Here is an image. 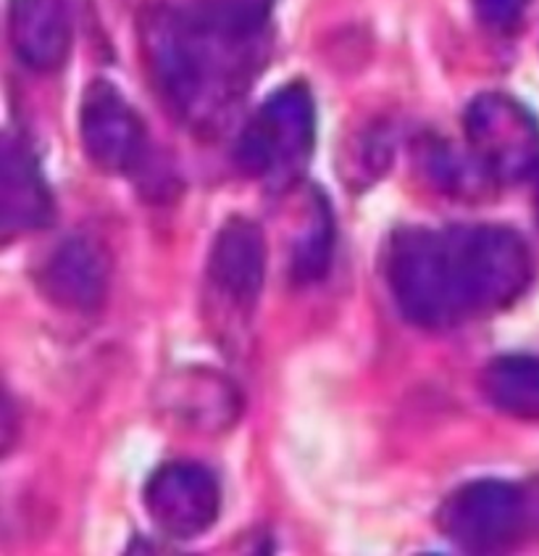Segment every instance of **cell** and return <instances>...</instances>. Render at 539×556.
Returning a JSON list of instances; mask_svg holds the SVG:
<instances>
[{
    "label": "cell",
    "mask_w": 539,
    "mask_h": 556,
    "mask_svg": "<svg viewBox=\"0 0 539 556\" xmlns=\"http://www.w3.org/2000/svg\"><path fill=\"white\" fill-rule=\"evenodd\" d=\"M524 493L505 480H471L445 498L437 528L458 548L476 554L503 552L522 539Z\"/></svg>",
    "instance_id": "cell-6"
},
{
    "label": "cell",
    "mask_w": 539,
    "mask_h": 556,
    "mask_svg": "<svg viewBox=\"0 0 539 556\" xmlns=\"http://www.w3.org/2000/svg\"><path fill=\"white\" fill-rule=\"evenodd\" d=\"M266 11L234 0L195 9L153 3L140 14V53L164 106L192 127H214L251 83Z\"/></svg>",
    "instance_id": "cell-1"
},
{
    "label": "cell",
    "mask_w": 539,
    "mask_h": 556,
    "mask_svg": "<svg viewBox=\"0 0 539 556\" xmlns=\"http://www.w3.org/2000/svg\"><path fill=\"white\" fill-rule=\"evenodd\" d=\"M469 153L495 182H522L539 172V125L522 101L505 92H482L463 116Z\"/></svg>",
    "instance_id": "cell-5"
},
{
    "label": "cell",
    "mask_w": 539,
    "mask_h": 556,
    "mask_svg": "<svg viewBox=\"0 0 539 556\" xmlns=\"http://www.w3.org/2000/svg\"><path fill=\"white\" fill-rule=\"evenodd\" d=\"M269 245L261 225L247 216H229L216 232L208 253V282L227 306H256L264 290Z\"/></svg>",
    "instance_id": "cell-9"
},
{
    "label": "cell",
    "mask_w": 539,
    "mask_h": 556,
    "mask_svg": "<svg viewBox=\"0 0 539 556\" xmlns=\"http://www.w3.org/2000/svg\"><path fill=\"white\" fill-rule=\"evenodd\" d=\"M166 404L175 417H184L195 425L206 422L210 430L227 428L240 412L234 386L214 372L179 377L166 393Z\"/></svg>",
    "instance_id": "cell-14"
},
{
    "label": "cell",
    "mask_w": 539,
    "mask_h": 556,
    "mask_svg": "<svg viewBox=\"0 0 539 556\" xmlns=\"http://www.w3.org/2000/svg\"><path fill=\"white\" fill-rule=\"evenodd\" d=\"M469 317L503 312L526 293L535 258L516 230L503 225L450 227Z\"/></svg>",
    "instance_id": "cell-4"
},
{
    "label": "cell",
    "mask_w": 539,
    "mask_h": 556,
    "mask_svg": "<svg viewBox=\"0 0 539 556\" xmlns=\"http://www.w3.org/2000/svg\"><path fill=\"white\" fill-rule=\"evenodd\" d=\"M316 143V106L303 83L284 85L258 106L240 132L234 162L247 177L274 188L293 185Z\"/></svg>",
    "instance_id": "cell-3"
},
{
    "label": "cell",
    "mask_w": 539,
    "mask_h": 556,
    "mask_svg": "<svg viewBox=\"0 0 539 556\" xmlns=\"http://www.w3.org/2000/svg\"><path fill=\"white\" fill-rule=\"evenodd\" d=\"M85 156L105 175H132L147 156V127L132 103L108 79H92L79 103Z\"/></svg>",
    "instance_id": "cell-7"
},
{
    "label": "cell",
    "mask_w": 539,
    "mask_h": 556,
    "mask_svg": "<svg viewBox=\"0 0 539 556\" xmlns=\"http://www.w3.org/2000/svg\"><path fill=\"white\" fill-rule=\"evenodd\" d=\"M334 245V219L326 201H316L311 198V206L306 212L300 232H297L293 243V275L297 280H319L326 269H330Z\"/></svg>",
    "instance_id": "cell-15"
},
{
    "label": "cell",
    "mask_w": 539,
    "mask_h": 556,
    "mask_svg": "<svg viewBox=\"0 0 539 556\" xmlns=\"http://www.w3.org/2000/svg\"><path fill=\"white\" fill-rule=\"evenodd\" d=\"M145 509L153 525L169 539H201L219 520V480L208 467L195 462H169L147 480Z\"/></svg>",
    "instance_id": "cell-8"
},
{
    "label": "cell",
    "mask_w": 539,
    "mask_h": 556,
    "mask_svg": "<svg viewBox=\"0 0 539 556\" xmlns=\"http://www.w3.org/2000/svg\"><path fill=\"white\" fill-rule=\"evenodd\" d=\"M424 166L429 172L432 182H437L442 190H455L461 195L474 193V190H482L489 182H495L485 172V166L476 162L474 153L469 159H463L442 143L426 148Z\"/></svg>",
    "instance_id": "cell-16"
},
{
    "label": "cell",
    "mask_w": 539,
    "mask_h": 556,
    "mask_svg": "<svg viewBox=\"0 0 539 556\" xmlns=\"http://www.w3.org/2000/svg\"><path fill=\"white\" fill-rule=\"evenodd\" d=\"M9 40L24 66L59 72L72 53L69 9L64 0H9Z\"/></svg>",
    "instance_id": "cell-12"
},
{
    "label": "cell",
    "mask_w": 539,
    "mask_h": 556,
    "mask_svg": "<svg viewBox=\"0 0 539 556\" xmlns=\"http://www.w3.org/2000/svg\"><path fill=\"white\" fill-rule=\"evenodd\" d=\"M37 286L51 304L66 312H95L111 286V264L101 243L74 235L61 240L42 262Z\"/></svg>",
    "instance_id": "cell-10"
},
{
    "label": "cell",
    "mask_w": 539,
    "mask_h": 556,
    "mask_svg": "<svg viewBox=\"0 0 539 556\" xmlns=\"http://www.w3.org/2000/svg\"><path fill=\"white\" fill-rule=\"evenodd\" d=\"M482 393L508 417L539 422V356H498L482 369Z\"/></svg>",
    "instance_id": "cell-13"
},
{
    "label": "cell",
    "mask_w": 539,
    "mask_h": 556,
    "mask_svg": "<svg viewBox=\"0 0 539 556\" xmlns=\"http://www.w3.org/2000/svg\"><path fill=\"white\" fill-rule=\"evenodd\" d=\"M384 275L408 323L424 330H445L469 319L450 227H402L395 232L384 256Z\"/></svg>",
    "instance_id": "cell-2"
},
{
    "label": "cell",
    "mask_w": 539,
    "mask_h": 556,
    "mask_svg": "<svg viewBox=\"0 0 539 556\" xmlns=\"http://www.w3.org/2000/svg\"><path fill=\"white\" fill-rule=\"evenodd\" d=\"M535 212H537V219H539V172L535 175Z\"/></svg>",
    "instance_id": "cell-18"
},
{
    "label": "cell",
    "mask_w": 539,
    "mask_h": 556,
    "mask_svg": "<svg viewBox=\"0 0 539 556\" xmlns=\"http://www.w3.org/2000/svg\"><path fill=\"white\" fill-rule=\"evenodd\" d=\"M53 195L42 177L33 148L22 135L3 140V182H0V230L9 243L51 225Z\"/></svg>",
    "instance_id": "cell-11"
},
{
    "label": "cell",
    "mask_w": 539,
    "mask_h": 556,
    "mask_svg": "<svg viewBox=\"0 0 539 556\" xmlns=\"http://www.w3.org/2000/svg\"><path fill=\"white\" fill-rule=\"evenodd\" d=\"M474 14L489 33L513 35L522 27L529 0H471Z\"/></svg>",
    "instance_id": "cell-17"
}]
</instances>
